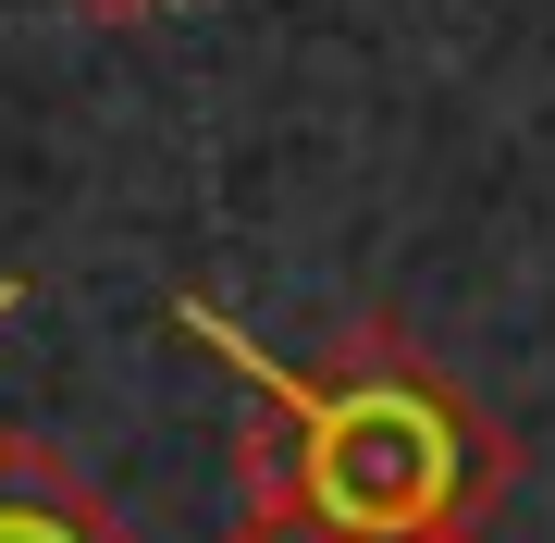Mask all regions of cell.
<instances>
[{
    "label": "cell",
    "mask_w": 555,
    "mask_h": 543,
    "mask_svg": "<svg viewBox=\"0 0 555 543\" xmlns=\"http://www.w3.org/2000/svg\"><path fill=\"white\" fill-rule=\"evenodd\" d=\"M185 334L210 346L222 371L247 383V519L309 531V543H481L518 444L494 432V408L469 396L456 371H433L408 334L358 322L321 371H284L222 322V309L185 297Z\"/></svg>",
    "instance_id": "6da1fadb"
},
{
    "label": "cell",
    "mask_w": 555,
    "mask_h": 543,
    "mask_svg": "<svg viewBox=\"0 0 555 543\" xmlns=\"http://www.w3.org/2000/svg\"><path fill=\"white\" fill-rule=\"evenodd\" d=\"M0 543H124V519L50 432H0Z\"/></svg>",
    "instance_id": "7a4b0ae2"
},
{
    "label": "cell",
    "mask_w": 555,
    "mask_h": 543,
    "mask_svg": "<svg viewBox=\"0 0 555 543\" xmlns=\"http://www.w3.org/2000/svg\"><path fill=\"white\" fill-rule=\"evenodd\" d=\"M75 13H100V25H124V13H160V0H75Z\"/></svg>",
    "instance_id": "3957f363"
},
{
    "label": "cell",
    "mask_w": 555,
    "mask_h": 543,
    "mask_svg": "<svg viewBox=\"0 0 555 543\" xmlns=\"http://www.w3.org/2000/svg\"><path fill=\"white\" fill-rule=\"evenodd\" d=\"M235 543H309V531H272V519H247V531H235Z\"/></svg>",
    "instance_id": "277c9868"
},
{
    "label": "cell",
    "mask_w": 555,
    "mask_h": 543,
    "mask_svg": "<svg viewBox=\"0 0 555 543\" xmlns=\"http://www.w3.org/2000/svg\"><path fill=\"white\" fill-rule=\"evenodd\" d=\"M13 297H25V284H0V322H13Z\"/></svg>",
    "instance_id": "5b68a950"
}]
</instances>
